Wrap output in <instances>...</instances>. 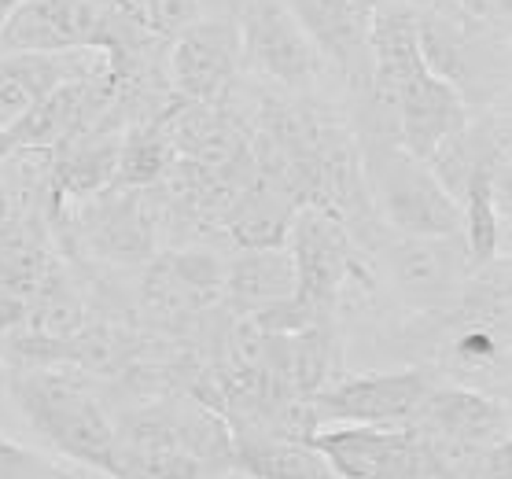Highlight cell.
Returning <instances> with one entry per match:
<instances>
[{"label":"cell","instance_id":"6da1fadb","mask_svg":"<svg viewBox=\"0 0 512 479\" xmlns=\"http://www.w3.org/2000/svg\"><path fill=\"white\" fill-rule=\"evenodd\" d=\"M12 395L37 435L74 457L78 465L122 479L118 468V428L107 409L70 365H15Z\"/></svg>","mask_w":512,"mask_h":479},{"label":"cell","instance_id":"7a4b0ae2","mask_svg":"<svg viewBox=\"0 0 512 479\" xmlns=\"http://www.w3.org/2000/svg\"><path fill=\"white\" fill-rule=\"evenodd\" d=\"M358 141L361 181L369 192L376 218L402 236H450L461 233V203H457L428 163L409 155L391 137L354 133Z\"/></svg>","mask_w":512,"mask_h":479},{"label":"cell","instance_id":"3957f363","mask_svg":"<svg viewBox=\"0 0 512 479\" xmlns=\"http://www.w3.org/2000/svg\"><path fill=\"white\" fill-rule=\"evenodd\" d=\"M291 262H295V295L317 317L336 321V310L347 292H373L376 262L365 247L350 236L336 214L299 207L288 229Z\"/></svg>","mask_w":512,"mask_h":479},{"label":"cell","instance_id":"277c9868","mask_svg":"<svg viewBox=\"0 0 512 479\" xmlns=\"http://www.w3.org/2000/svg\"><path fill=\"white\" fill-rule=\"evenodd\" d=\"M233 23L240 30V56L247 71H255L277 93H317L328 63L284 0H236Z\"/></svg>","mask_w":512,"mask_h":479},{"label":"cell","instance_id":"5b68a950","mask_svg":"<svg viewBox=\"0 0 512 479\" xmlns=\"http://www.w3.org/2000/svg\"><path fill=\"white\" fill-rule=\"evenodd\" d=\"M67 251L85 247V255L111 262V266H144L155 255V207L148 188H118L82 199L78 207H67Z\"/></svg>","mask_w":512,"mask_h":479},{"label":"cell","instance_id":"8992f818","mask_svg":"<svg viewBox=\"0 0 512 479\" xmlns=\"http://www.w3.org/2000/svg\"><path fill=\"white\" fill-rule=\"evenodd\" d=\"M373 262L384 266L387 281L402 295V303L420 314H443L472 277L465 236H402L387 233L373 251Z\"/></svg>","mask_w":512,"mask_h":479},{"label":"cell","instance_id":"52a82bcc","mask_svg":"<svg viewBox=\"0 0 512 479\" xmlns=\"http://www.w3.org/2000/svg\"><path fill=\"white\" fill-rule=\"evenodd\" d=\"M240 71V30L225 15H203L166 45V74L174 96L188 104H222L236 89Z\"/></svg>","mask_w":512,"mask_h":479},{"label":"cell","instance_id":"ba28073f","mask_svg":"<svg viewBox=\"0 0 512 479\" xmlns=\"http://www.w3.org/2000/svg\"><path fill=\"white\" fill-rule=\"evenodd\" d=\"M435 384L424 369L398 373L339 376L310 395L317 424H369V428H406L428 387Z\"/></svg>","mask_w":512,"mask_h":479},{"label":"cell","instance_id":"9c48e42d","mask_svg":"<svg viewBox=\"0 0 512 479\" xmlns=\"http://www.w3.org/2000/svg\"><path fill=\"white\" fill-rule=\"evenodd\" d=\"M299 19L325 63L343 78L350 96H358L373 82V52H369V26H373L376 0H284Z\"/></svg>","mask_w":512,"mask_h":479},{"label":"cell","instance_id":"30bf717a","mask_svg":"<svg viewBox=\"0 0 512 479\" xmlns=\"http://www.w3.org/2000/svg\"><path fill=\"white\" fill-rule=\"evenodd\" d=\"M406 428L424 439L490 446L509 439V402L465 384H431Z\"/></svg>","mask_w":512,"mask_h":479},{"label":"cell","instance_id":"8fae6325","mask_svg":"<svg viewBox=\"0 0 512 479\" xmlns=\"http://www.w3.org/2000/svg\"><path fill=\"white\" fill-rule=\"evenodd\" d=\"M104 67V52H0V126H12L52 89L89 78Z\"/></svg>","mask_w":512,"mask_h":479},{"label":"cell","instance_id":"7c38bea8","mask_svg":"<svg viewBox=\"0 0 512 479\" xmlns=\"http://www.w3.org/2000/svg\"><path fill=\"white\" fill-rule=\"evenodd\" d=\"M225 266L210 251L185 247L148 262V281H144V303L163 317H188L203 314L222 299Z\"/></svg>","mask_w":512,"mask_h":479},{"label":"cell","instance_id":"4fadbf2b","mask_svg":"<svg viewBox=\"0 0 512 479\" xmlns=\"http://www.w3.org/2000/svg\"><path fill=\"white\" fill-rule=\"evenodd\" d=\"M295 262L288 247H240L225 266L222 303L233 317H255L295 295Z\"/></svg>","mask_w":512,"mask_h":479},{"label":"cell","instance_id":"5bb4252c","mask_svg":"<svg viewBox=\"0 0 512 479\" xmlns=\"http://www.w3.org/2000/svg\"><path fill=\"white\" fill-rule=\"evenodd\" d=\"M406 439V428H369V424H328L310 435V446L321 450L339 479H373L395 446Z\"/></svg>","mask_w":512,"mask_h":479},{"label":"cell","instance_id":"9a60e30c","mask_svg":"<svg viewBox=\"0 0 512 479\" xmlns=\"http://www.w3.org/2000/svg\"><path fill=\"white\" fill-rule=\"evenodd\" d=\"M295 211L299 207L284 192H277L269 181L255 174L244 185V192L236 196L222 233L233 236L236 247H284Z\"/></svg>","mask_w":512,"mask_h":479},{"label":"cell","instance_id":"2e32d148","mask_svg":"<svg viewBox=\"0 0 512 479\" xmlns=\"http://www.w3.org/2000/svg\"><path fill=\"white\" fill-rule=\"evenodd\" d=\"M170 111L144 118V122H129L122 129L118 166H115L118 188H152L174 170L177 144H174V129H170Z\"/></svg>","mask_w":512,"mask_h":479},{"label":"cell","instance_id":"e0dca14e","mask_svg":"<svg viewBox=\"0 0 512 479\" xmlns=\"http://www.w3.org/2000/svg\"><path fill=\"white\" fill-rule=\"evenodd\" d=\"M85 321H89V314H85V299H82V292H78V284L70 281L67 269L59 266V262H52V266L45 269V277L34 284L30 299H26L23 328L41 339L59 343V339L74 336Z\"/></svg>","mask_w":512,"mask_h":479},{"label":"cell","instance_id":"ac0fdd59","mask_svg":"<svg viewBox=\"0 0 512 479\" xmlns=\"http://www.w3.org/2000/svg\"><path fill=\"white\" fill-rule=\"evenodd\" d=\"M236 472L255 479H339L321 450L284 439H233Z\"/></svg>","mask_w":512,"mask_h":479},{"label":"cell","instance_id":"d6986e66","mask_svg":"<svg viewBox=\"0 0 512 479\" xmlns=\"http://www.w3.org/2000/svg\"><path fill=\"white\" fill-rule=\"evenodd\" d=\"M140 19L163 41H174L181 30L203 19V0H140Z\"/></svg>","mask_w":512,"mask_h":479},{"label":"cell","instance_id":"ffe728a7","mask_svg":"<svg viewBox=\"0 0 512 479\" xmlns=\"http://www.w3.org/2000/svg\"><path fill=\"white\" fill-rule=\"evenodd\" d=\"M0 479H59V472L23 446L0 439Z\"/></svg>","mask_w":512,"mask_h":479},{"label":"cell","instance_id":"44dd1931","mask_svg":"<svg viewBox=\"0 0 512 479\" xmlns=\"http://www.w3.org/2000/svg\"><path fill=\"white\" fill-rule=\"evenodd\" d=\"M457 12H465L468 19H483V23H501L498 19V8H494V0H450ZM509 26V23H501Z\"/></svg>","mask_w":512,"mask_h":479},{"label":"cell","instance_id":"7402d4cb","mask_svg":"<svg viewBox=\"0 0 512 479\" xmlns=\"http://www.w3.org/2000/svg\"><path fill=\"white\" fill-rule=\"evenodd\" d=\"M376 4L406 8V12H431V8H443V4H450V0H376Z\"/></svg>","mask_w":512,"mask_h":479},{"label":"cell","instance_id":"603a6c76","mask_svg":"<svg viewBox=\"0 0 512 479\" xmlns=\"http://www.w3.org/2000/svg\"><path fill=\"white\" fill-rule=\"evenodd\" d=\"M15 152H19V148H15L12 129H8V126H0V163H8V159H12Z\"/></svg>","mask_w":512,"mask_h":479},{"label":"cell","instance_id":"cb8c5ba5","mask_svg":"<svg viewBox=\"0 0 512 479\" xmlns=\"http://www.w3.org/2000/svg\"><path fill=\"white\" fill-rule=\"evenodd\" d=\"M233 479H255V476H247V472H240V476H233Z\"/></svg>","mask_w":512,"mask_h":479}]
</instances>
